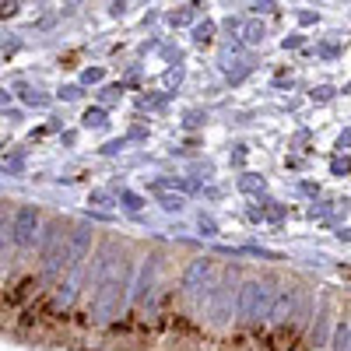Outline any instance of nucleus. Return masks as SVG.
Masks as SVG:
<instances>
[{
    "label": "nucleus",
    "mask_w": 351,
    "mask_h": 351,
    "mask_svg": "<svg viewBox=\"0 0 351 351\" xmlns=\"http://www.w3.org/2000/svg\"><path fill=\"white\" fill-rule=\"evenodd\" d=\"M88 253H92V228L74 225V232L67 236V274H84Z\"/></svg>",
    "instance_id": "nucleus-5"
},
{
    "label": "nucleus",
    "mask_w": 351,
    "mask_h": 351,
    "mask_svg": "<svg viewBox=\"0 0 351 351\" xmlns=\"http://www.w3.org/2000/svg\"><path fill=\"white\" fill-rule=\"evenodd\" d=\"M291 309H295V291H281V295H274V306H271V313H267V319L271 324H285V319L291 316Z\"/></svg>",
    "instance_id": "nucleus-7"
},
{
    "label": "nucleus",
    "mask_w": 351,
    "mask_h": 351,
    "mask_svg": "<svg viewBox=\"0 0 351 351\" xmlns=\"http://www.w3.org/2000/svg\"><path fill=\"white\" fill-rule=\"evenodd\" d=\"M232 281H225V285H215V291H211V313H215V319L221 324V319H228L232 316Z\"/></svg>",
    "instance_id": "nucleus-6"
},
{
    "label": "nucleus",
    "mask_w": 351,
    "mask_h": 351,
    "mask_svg": "<svg viewBox=\"0 0 351 351\" xmlns=\"http://www.w3.org/2000/svg\"><path fill=\"white\" fill-rule=\"evenodd\" d=\"M8 243H11V215L0 208V260L8 253Z\"/></svg>",
    "instance_id": "nucleus-8"
},
{
    "label": "nucleus",
    "mask_w": 351,
    "mask_h": 351,
    "mask_svg": "<svg viewBox=\"0 0 351 351\" xmlns=\"http://www.w3.org/2000/svg\"><path fill=\"white\" fill-rule=\"evenodd\" d=\"M274 306V288L267 281H246L239 288V295H236V313L243 324H256V319H263L271 313Z\"/></svg>",
    "instance_id": "nucleus-2"
},
{
    "label": "nucleus",
    "mask_w": 351,
    "mask_h": 351,
    "mask_svg": "<svg viewBox=\"0 0 351 351\" xmlns=\"http://www.w3.org/2000/svg\"><path fill=\"white\" fill-rule=\"evenodd\" d=\"M183 291H186V299L190 302H211V291H215V263L211 260H193L186 274H183Z\"/></svg>",
    "instance_id": "nucleus-4"
},
{
    "label": "nucleus",
    "mask_w": 351,
    "mask_h": 351,
    "mask_svg": "<svg viewBox=\"0 0 351 351\" xmlns=\"http://www.w3.org/2000/svg\"><path fill=\"white\" fill-rule=\"evenodd\" d=\"M39 232H43V211L32 208V204H21V208L11 215V246L14 250H32L39 243Z\"/></svg>",
    "instance_id": "nucleus-3"
},
{
    "label": "nucleus",
    "mask_w": 351,
    "mask_h": 351,
    "mask_svg": "<svg viewBox=\"0 0 351 351\" xmlns=\"http://www.w3.org/2000/svg\"><path fill=\"white\" fill-rule=\"evenodd\" d=\"M130 291H134V281H130V263H120L109 278L106 285L92 295V306H95V319L99 324H109V319H116L123 313L127 299H130Z\"/></svg>",
    "instance_id": "nucleus-1"
}]
</instances>
